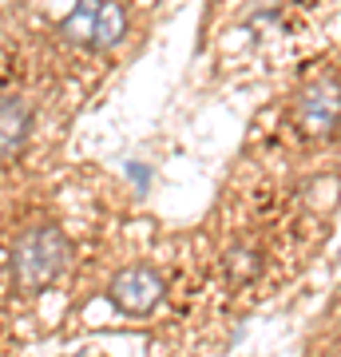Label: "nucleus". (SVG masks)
Here are the masks:
<instances>
[{
    "instance_id": "nucleus-1",
    "label": "nucleus",
    "mask_w": 341,
    "mask_h": 357,
    "mask_svg": "<svg viewBox=\"0 0 341 357\" xmlns=\"http://www.w3.org/2000/svg\"><path fill=\"white\" fill-rule=\"evenodd\" d=\"M68 234L56 222H40V227L24 230L13 246V278L20 290H44L63 266H68Z\"/></svg>"
},
{
    "instance_id": "nucleus-2",
    "label": "nucleus",
    "mask_w": 341,
    "mask_h": 357,
    "mask_svg": "<svg viewBox=\"0 0 341 357\" xmlns=\"http://www.w3.org/2000/svg\"><path fill=\"white\" fill-rule=\"evenodd\" d=\"M294 115H298V128L305 135H333V128L341 123V79L338 76H321L314 84H305L298 103H294Z\"/></svg>"
},
{
    "instance_id": "nucleus-3",
    "label": "nucleus",
    "mask_w": 341,
    "mask_h": 357,
    "mask_svg": "<svg viewBox=\"0 0 341 357\" xmlns=\"http://www.w3.org/2000/svg\"><path fill=\"white\" fill-rule=\"evenodd\" d=\"M163 274L151 266H131L119 270L107 286V298L119 314H131V318H147L159 302H163Z\"/></svg>"
},
{
    "instance_id": "nucleus-4",
    "label": "nucleus",
    "mask_w": 341,
    "mask_h": 357,
    "mask_svg": "<svg viewBox=\"0 0 341 357\" xmlns=\"http://www.w3.org/2000/svg\"><path fill=\"white\" fill-rule=\"evenodd\" d=\"M32 135V107L20 96H0V159L16 155Z\"/></svg>"
},
{
    "instance_id": "nucleus-5",
    "label": "nucleus",
    "mask_w": 341,
    "mask_h": 357,
    "mask_svg": "<svg viewBox=\"0 0 341 357\" xmlns=\"http://www.w3.org/2000/svg\"><path fill=\"white\" fill-rule=\"evenodd\" d=\"M100 8H103V0H79L76 4V13L68 16L60 24V32L72 44H96V24H100Z\"/></svg>"
},
{
    "instance_id": "nucleus-6",
    "label": "nucleus",
    "mask_w": 341,
    "mask_h": 357,
    "mask_svg": "<svg viewBox=\"0 0 341 357\" xmlns=\"http://www.w3.org/2000/svg\"><path fill=\"white\" fill-rule=\"evenodd\" d=\"M123 36H127V13H123V4L103 0L100 24H96V44H91V48H115Z\"/></svg>"
},
{
    "instance_id": "nucleus-7",
    "label": "nucleus",
    "mask_w": 341,
    "mask_h": 357,
    "mask_svg": "<svg viewBox=\"0 0 341 357\" xmlns=\"http://www.w3.org/2000/svg\"><path fill=\"white\" fill-rule=\"evenodd\" d=\"M254 270H258V258L250 255V250H230V274H234V278H250Z\"/></svg>"
},
{
    "instance_id": "nucleus-8",
    "label": "nucleus",
    "mask_w": 341,
    "mask_h": 357,
    "mask_svg": "<svg viewBox=\"0 0 341 357\" xmlns=\"http://www.w3.org/2000/svg\"><path fill=\"white\" fill-rule=\"evenodd\" d=\"M127 178H131L139 191H147V187H151V167L147 163H127Z\"/></svg>"
},
{
    "instance_id": "nucleus-9",
    "label": "nucleus",
    "mask_w": 341,
    "mask_h": 357,
    "mask_svg": "<svg viewBox=\"0 0 341 357\" xmlns=\"http://www.w3.org/2000/svg\"><path fill=\"white\" fill-rule=\"evenodd\" d=\"M76 357H84V354H76Z\"/></svg>"
}]
</instances>
